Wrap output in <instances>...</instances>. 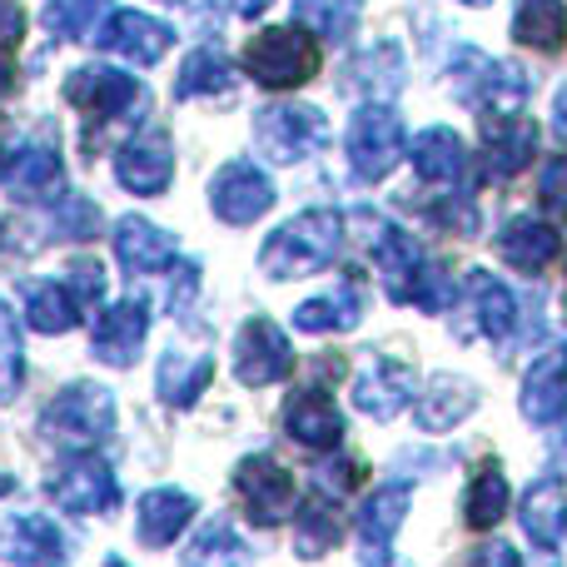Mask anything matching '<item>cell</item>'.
Instances as JSON below:
<instances>
[{"label": "cell", "instance_id": "obj_41", "mask_svg": "<svg viewBox=\"0 0 567 567\" xmlns=\"http://www.w3.org/2000/svg\"><path fill=\"white\" fill-rule=\"evenodd\" d=\"M538 205L548 219H567V159H548L538 175Z\"/></svg>", "mask_w": 567, "mask_h": 567}, {"label": "cell", "instance_id": "obj_2", "mask_svg": "<svg viewBox=\"0 0 567 567\" xmlns=\"http://www.w3.org/2000/svg\"><path fill=\"white\" fill-rule=\"evenodd\" d=\"M245 70L265 90H299L303 80L319 75V45L303 35V25H269L265 35L249 40Z\"/></svg>", "mask_w": 567, "mask_h": 567}, {"label": "cell", "instance_id": "obj_38", "mask_svg": "<svg viewBox=\"0 0 567 567\" xmlns=\"http://www.w3.org/2000/svg\"><path fill=\"white\" fill-rule=\"evenodd\" d=\"M339 538H343V523H339V513H333V503L329 498L309 503L299 518V558H323Z\"/></svg>", "mask_w": 567, "mask_h": 567}, {"label": "cell", "instance_id": "obj_33", "mask_svg": "<svg viewBox=\"0 0 567 567\" xmlns=\"http://www.w3.org/2000/svg\"><path fill=\"white\" fill-rule=\"evenodd\" d=\"M503 513H508V478H503L498 463H488V468L473 473L468 483V498H463V523H468L473 533H488L503 523Z\"/></svg>", "mask_w": 567, "mask_h": 567}, {"label": "cell", "instance_id": "obj_52", "mask_svg": "<svg viewBox=\"0 0 567 567\" xmlns=\"http://www.w3.org/2000/svg\"><path fill=\"white\" fill-rule=\"evenodd\" d=\"M458 6H488V0H458Z\"/></svg>", "mask_w": 567, "mask_h": 567}, {"label": "cell", "instance_id": "obj_16", "mask_svg": "<svg viewBox=\"0 0 567 567\" xmlns=\"http://www.w3.org/2000/svg\"><path fill=\"white\" fill-rule=\"evenodd\" d=\"M0 558L10 567H65V538L50 518L20 513V518L0 523Z\"/></svg>", "mask_w": 567, "mask_h": 567}, {"label": "cell", "instance_id": "obj_19", "mask_svg": "<svg viewBox=\"0 0 567 567\" xmlns=\"http://www.w3.org/2000/svg\"><path fill=\"white\" fill-rule=\"evenodd\" d=\"M115 255L130 275H159V269H169L179 259V239L169 229L150 225V219L125 215L115 225Z\"/></svg>", "mask_w": 567, "mask_h": 567}, {"label": "cell", "instance_id": "obj_25", "mask_svg": "<svg viewBox=\"0 0 567 567\" xmlns=\"http://www.w3.org/2000/svg\"><path fill=\"white\" fill-rule=\"evenodd\" d=\"M20 303H25V323L35 333H65L80 323V299L60 279H25L20 284Z\"/></svg>", "mask_w": 567, "mask_h": 567}, {"label": "cell", "instance_id": "obj_39", "mask_svg": "<svg viewBox=\"0 0 567 567\" xmlns=\"http://www.w3.org/2000/svg\"><path fill=\"white\" fill-rule=\"evenodd\" d=\"M20 379H25V353H20V329L10 303L0 299V403H10L20 393Z\"/></svg>", "mask_w": 567, "mask_h": 567}, {"label": "cell", "instance_id": "obj_17", "mask_svg": "<svg viewBox=\"0 0 567 567\" xmlns=\"http://www.w3.org/2000/svg\"><path fill=\"white\" fill-rule=\"evenodd\" d=\"M523 419L538 423V429H553V423L567 413V343H553L538 363L523 379Z\"/></svg>", "mask_w": 567, "mask_h": 567}, {"label": "cell", "instance_id": "obj_1", "mask_svg": "<svg viewBox=\"0 0 567 567\" xmlns=\"http://www.w3.org/2000/svg\"><path fill=\"white\" fill-rule=\"evenodd\" d=\"M339 245H343V219L329 215V209H309V215L289 219V225H279L275 235L265 239L259 265L275 279H303V275L329 269Z\"/></svg>", "mask_w": 567, "mask_h": 567}, {"label": "cell", "instance_id": "obj_15", "mask_svg": "<svg viewBox=\"0 0 567 567\" xmlns=\"http://www.w3.org/2000/svg\"><path fill=\"white\" fill-rule=\"evenodd\" d=\"M145 329H150V303L145 299H120L105 309V319L95 323V359H105L110 369H130L145 349Z\"/></svg>", "mask_w": 567, "mask_h": 567}, {"label": "cell", "instance_id": "obj_31", "mask_svg": "<svg viewBox=\"0 0 567 567\" xmlns=\"http://www.w3.org/2000/svg\"><path fill=\"white\" fill-rule=\"evenodd\" d=\"M468 289L478 293L473 299V309H478V323H483V333L488 339H498V343H508L513 333H518V293L508 289L503 279H493V275H468Z\"/></svg>", "mask_w": 567, "mask_h": 567}, {"label": "cell", "instance_id": "obj_21", "mask_svg": "<svg viewBox=\"0 0 567 567\" xmlns=\"http://www.w3.org/2000/svg\"><path fill=\"white\" fill-rule=\"evenodd\" d=\"M558 249H563L558 229L543 225V219H533V215H513L508 225H503V235H498L503 265L523 269V275H543V269L558 259Z\"/></svg>", "mask_w": 567, "mask_h": 567}, {"label": "cell", "instance_id": "obj_48", "mask_svg": "<svg viewBox=\"0 0 567 567\" xmlns=\"http://www.w3.org/2000/svg\"><path fill=\"white\" fill-rule=\"evenodd\" d=\"M538 567H558V558H553V548H543V563Z\"/></svg>", "mask_w": 567, "mask_h": 567}, {"label": "cell", "instance_id": "obj_53", "mask_svg": "<svg viewBox=\"0 0 567 567\" xmlns=\"http://www.w3.org/2000/svg\"><path fill=\"white\" fill-rule=\"evenodd\" d=\"M563 449H567V433H563Z\"/></svg>", "mask_w": 567, "mask_h": 567}, {"label": "cell", "instance_id": "obj_9", "mask_svg": "<svg viewBox=\"0 0 567 567\" xmlns=\"http://www.w3.org/2000/svg\"><path fill=\"white\" fill-rule=\"evenodd\" d=\"M269 205H275V185H269V175L255 169L249 159H235V165H225L209 179V209H215L225 225H255Z\"/></svg>", "mask_w": 567, "mask_h": 567}, {"label": "cell", "instance_id": "obj_22", "mask_svg": "<svg viewBox=\"0 0 567 567\" xmlns=\"http://www.w3.org/2000/svg\"><path fill=\"white\" fill-rule=\"evenodd\" d=\"M473 409H478V389L453 379V373H439V379L423 383L419 403H413V413H419L413 423H419L423 433H449V429H458Z\"/></svg>", "mask_w": 567, "mask_h": 567}, {"label": "cell", "instance_id": "obj_35", "mask_svg": "<svg viewBox=\"0 0 567 567\" xmlns=\"http://www.w3.org/2000/svg\"><path fill=\"white\" fill-rule=\"evenodd\" d=\"M175 90H179V100L229 95V90H235V70H229V60L215 55V50H195V55L185 60V70H179Z\"/></svg>", "mask_w": 567, "mask_h": 567}, {"label": "cell", "instance_id": "obj_7", "mask_svg": "<svg viewBox=\"0 0 567 567\" xmlns=\"http://www.w3.org/2000/svg\"><path fill=\"white\" fill-rule=\"evenodd\" d=\"M235 493L239 503H245V513L259 523V528H275V523H284L293 513V473L284 468V463H275L265 453V458H245L235 468Z\"/></svg>", "mask_w": 567, "mask_h": 567}, {"label": "cell", "instance_id": "obj_45", "mask_svg": "<svg viewBox=\"0 0 567 567\" xmlns=\"http://www.w3.org/2000/svg\"><path fill=\"white\" fill-rule=\"evenodd\" d=\"M468 567H523V563H518V553H513L508 543H488V548L473 553Z\"/></svg>", "mask_w": 567, "mask_h": 567}, {"label": "cell", "instance_id": "obj_4", "mask_svg": "<svg viewBox=\"0 0 567 567\" xmlns=\"http://www.w3.org/2000/svg\"><path fill=\"white\" fill-rule=\"evenodd\" d=\"M343 150H349V165L359 179H383L393 165L403 159V120L399 110L389 105H363L353 115L349 135H343Z\"/></svg>", "mask_w": 567, "mask_h": 567}, {"label": "cell", "instance_id": "obj_10", "mask_svg": "<svg viewBox=\"0 0 567 567\" xmlns=\"http://www.w3.org/2000/svg\"><path fill=\"white\" fill-rule=\"evenodd\" d=\"M373 259H379V275H383V289L393 293L399 303H413L423 289V279L433 275V265L423 259L419 239L399 225H373Z\"/></svg>", "mask_w": 567, "mask_h": 567}, {"label": "cell", "instance_id": "obj_50", "mask_svg": "<svg viewBox=\"0 0 567 567\" xmlns=\"http://www.w3.org/2000/svg\"><path fill=\"white\" fill-rule=\"evenodd\" d=\"M16 488V478H10V473H0V493H10Z\"/></svg>", "mask_w": 567, "mask_h": 567}, {"label": "cell", "instance_id": "obj_43", "mask_svg": "<svg viewBox=\"0 0 567 567\" xmlns=\"http://www.w3.org/2000/svg\"><path fill=\"white\" fill-rule=\"evenodd\" d=\"M70 293H75V299L80 303H95V299H105V289H110V284H105V269H100V265H90V259H75V265H70Z\"/></svg>", "mask_w": 567, "mask_h": 567}, {"label": "cell", "instance_id": "obj_13", "mask_svg": "<svg viewBox=\"0 0 567 567\" xmlns=\"http://www.w3.org/2000/svg\"><path fill=\"white\" fill-rule=\"evenodd\" d=\"M413 393H419L413 389V373L403 369L399 359H379V353H369L363 373L353 379V409L369 413V419H379V423H389L409 409Z\"/></svg>", "mask_w": 567, "mask_h": 567}, {"label": "cell", "instance_id": "obj_49", "mask_svg": "<svg viewBox=\"0 0 567 567\" xmlns=\"http://www.w3.org/2000/svg\"><path fill=\"white\" fill-rule=\"evenodd\" d=\"M6 90H10V70L0 65V95H6Z\"/></svg>", "mask_w": 567, "mask_h": 567}, {"label": "cell", "instance_id": "obj_30", "mask_svg": "<svg viewBox=\"0 0 567 567\" xmlns=\"http://www.w3.org/2000/svg\"><path fill=\"white\" fill-rule=\"evenodd\" d=\"M513 35L528 50L553 55L567 40V6L563 0H518V10H513Z\"/></svg>", "mask_w": 567, "mask_h": 567}, {"label": "cell", "instance_id": "obj_12", "mask_svg": "<svg viewBox=\"0 0 567 567\" xmlns=\"http://www.w3.org/2000/svg\"><path fill=\"white\" fill-rule=\"evenodd\" d=\"M50 498L65 513H110L120 503V483L95 453H80L50 478Z\"/></svg>", "mask_w": 567, "mask_h": 567}, {"label": "cell", "instance_id": "obj_6", "mask_svg": "<svg viewBox=\"0 0 567 567\" xmlns=\"http://www.w3.org/2000/svg\"><path fill=\"white\" fill-rule=\"evenodd\" d=\"M65 100L95 120H120V115H140L150 105V90L115 65H85L65 80Z\"/></svg>", "mask_w": 567, "mask_h": 567}, {"label": "cell", "instance_id": "obj_28", "mask_svg": "<svg viewBox=\"0 0 567 567\" xmlns=\"http://www.w3.org/2000/svg\"><path fill=\"white\" fill-rule=\"evenodd\" d=\"M413 169H419V179H429V185H453V179H463V169H468V150H463V140L453 135V130L433 125L413 140Z\"/></svg>", "mask_w": 567, "mask_h": 567}, {"label": "cell", "instance_id": "obj_37", "mask_svg": "<svg viewBox=\"0 0 567 567\" xmlns=\"http://www.w3.org/2000/svg\"><path fill=\"white\" fill-rule=\"evenodd\" d=\"M293 16L303 20V30L323 40H343L363 16V0H293Z\"/></svg>", "mask_w": 567, "mask_h": 567}, {"label": "cell", "instance_id": "obj_20", "mask_svg": "<svg viewBox=\"0 0 567 567\" xmlns=\"http://www.w3.org/2000/svg\"><path fill=\"white\" fill-rule=\"evenodd\" d=\"M209 379H215V359L205 349H169L159 359L155 393L165 409H195L199 393L209 389Z\"/></svg>", "mask_w": 567, "mask_h": 567}, {"label": "cell", "instance_id": "obj_44", "mask_svg": "<svg viewBox=\"0 0 567 567\" xmlns=\"http://www.w3.org/2000/svg\"><path fill=\"white\" fill-rule=\"evenodd\" d=\"M20 35H25V10H20V0H0V50H10Z\"/></svg>", "mask_w": 567, "mask_h": 567}, {"label": "cell", "instance_id": "obj_29", "mask_svg": "<svg viewBox=\"0 0 567 567\" xmlns=\"http://www.w3.org/2000/svg\"><path fill=\"white\" fill-rule=\"evenodd\" d=\"M359 319H363V299H359V289H353V284L329 289V293H313V299H303L299 309H293V329H303V333L353 329Z\"/></svg>", "mask_w": 567, "mask_h": 567}, {"label": "cell", "instance_id": "obj_18", "mask_svg": "<svg viewBox=\"0 0 567 567\" xmlns=\"http://www.w3.org/2000/svg\"><path fill=\"white\" fill-rule=\"evenodd\" d=\"M95 45H105L110 55L135 60V65H155V60L175 45V30L155 16H140V10H115Z\"/></svg>", "mask_w": 567, "mask_h": 567}, {"label": "cell", "instance_id": "obj_26", "mask_svg": "<svg viewBox=\"0 0 567 567\" xmlns=\"http://www.w3.org/2000/svg\"><path fill=\"white\" fill-rule=\"evenodd\" d=\"M523 528L538 548H558L563 528H567V493H563V478L558 473H543L528 493H523Z\"/></svg>", "mask_w": 567, "mask_h": 567}, {"label": "cell", "instance_id": "obj_5", "mask_svg": "<svg viewBox=\"0 0 567 567\" xmlns=\"http://www.w3.org/2000/svg\"><path fill=\"white\" fill-rule=\"evenodd\" d=\"M255 135H259L255 145L265 159H275V165H299L303 155H313V150L329 140V120L313 105H275L259 115Z\"/></svg>", "mask_w": 567, "mask_h": 567}, {"label": "cell", "instance_id": "obj_11", "mask_svg": "<svg viewBox=\"0 0 567 567\" xmlns=\"http://www.w3.org/2000/svg\"><path fill=\"white\" fill-rule=\"evenodd\" d=\"M115 179L130 195H165L175 179V145L165 130H140L115 155Z\"/></svg>", "mask_w": 567, "mask_h": 567}, {"label": "cell", "instance_id": "obj_14", "mask_svg": "<svg viewBox=\"0 0 567 567\" xmlns=\"http://www.w3.org/2000/svg\"><path fill=\"white\" fill-rule=\"evenodd\" d=\"M284 433H289L293 443H303V449H339L343 413H339V403L329 399V389L309 383V389L289 393V403H284Z\"/></svg>", "mask_w": 567, "mask_h": 567}, {"label": "cell", "instance_id": "obj_32", "mask_svg": "<svg viewBox=\"0 0 567 567\" xmlns=\"http://www.w3.org/2000/svg\"><path fill=\"white\" fill-rule=\"evenodd\" d=\"M403 518H409V483H383L359 513L363 548H389Z\"/></svg>", "mask_w": 567, "mask_h": 567}, {"label": "cell", "instance_id": "obj_46", "mask_svg": "<svg viewBox=\"0 0 567 567\" xmlns=\"http://www.w3.org/2000/svg\"><path fill=\"white\" fill-rule=\"evenodd\" d=\"M229 6H235V16L255 20V16H265V10H269V6H275V0H229Z\"/></svg>", "mask_w": 567, "mask_h": 567}, {"label": "cell", "instance_id": "obj_47", "mask_svg": "<svg viewBox=\"0 0 567 567\" xmlns=\"http://www.w3.org/2000/svg\"><path fill=\"white\" fill-rule=\"evenodd\" d=\"M553 130L567 140V85L558 90V100H553Z\"/></svg>", "mask_w": 567, "mask_h": 567}, {"label": "cell", "instance_id": "obj_42", "mask_svg": "<svg viewBox=\"0 0 567 567\" xmlns=\"http://www.w3.org/2000/svg\"><path fill=\"white\" fill-rule=\"evenodd\" d=\"M359 483V463H343V458H323L319 468H313V488H319V498H343V493Z\"/></svg>", "mask_w": 567, "mask_h": 567}, {"label": "cell", "instance_id": "obj_27", "mask_svg": "<svg viewBox=\"0 0 567 567\" xmlns=\"http://www.w3.org/2000/svg\"><path fill=\"white\" fill-rule=\"evenodd\" d=\"M538 155V125L518 120V125H493L483 140V179H513L518 169L533 165Z\"/></svg>", "mask_w": 567, "mask_h": 567}, {"label": "cell", "instance_id": "obj_34", "mask_svg": "<svg viewBox=\"0 0 567 567\" xmlns=\"http://www.w3.org/2000/svg\"><path fill=\"white\" fill-rule=\"evenodd\" d=\"M179 567H249V548L239 543V533L225 518H215L195 543L185 548Z\"/></svg>", "mask_w": 567, "mask_h": 567}, {"label": "cell", "instance_id": "obj_3", "mask_svg": "<svg viewBox=\"0 0 567 567\" xmlns=\"http://www.w3.org/2000/svg\"><path fill=\"white\" fill-rule=\"evenodd\" d=\"M115 429V393L105 383H70L50 399L45 409V433L50 439H65V443H100L105 433Z\"/></svg>", "mask_w": 567, "mask_h": 567}, {"label": "cell", "instance_id": "obj_36", "mask_svg": "<svg viewBox=\"0 0 567 567\" xmlns=\"http://www.w3.org/2000/svg\"><path fill=\"white\" fill-rule=\"evenodd\" d=\"M110 0H45V25L65 40H100Z\"/></svg>", "mask_w": 567, "mask_h": 567}, {"label": "cell", "instance_id": "obj_40", "mask_svg": "<svg viewBox=\"0 0 567 567\" xmlns=\"http://www.w3.org/2000/svg\"><path fill=\"white\" fill-rule=\"evenodd\" d=\"M100 209L90 205V199H65L60 205V215H55V235L60 239H95L100 235Z\"/></svg>", "mask_w": 567, "mask_h": 567}, {"label": "cell", "instance_id": "obj_23", "mask_svg": "<svg viewBox=\"0 0 567 567\" xmlns=\"http://www.w3.org/2000/svg\"><path fill=\"white\" fill-rule=\"evenodd\" d=\"M0 179H6V189L16 199H40L65 179V159H60V150L45 145V140H25V145L6 159V175Z\"/></svg>", "mask_w": 567, "mask_h": 567}, {"label": "cell", "instance_id": "obj_8", "mask_svg": "<svg viewBox=\"0 0 567 567\" xmlns=\"http://www.w3.org/2000/svg\"><path fill=\"white\" fill-rule=\"evenodd\" d=\"M293 369V349L279 333V323L269 319H245L235 333V379L249 383V389H265V383H279L284 373Z\"/></svg>", "mask_w": 567, "mask_h": 567}, {"label": "cell", "instance_id": "obj_51", "mask_svg": "<svg viewBox=\"0 0 567 567\" xmlns=\"http://www.w3.org/2000/svg\"><path fill=\"white\" fill-rule=\"evenodd\" d=\"M105 567H130L125 558H105Z\"/></svg>", "mask_w": 567, "mask_h": 567}, {"label": "cell", "instance_id": "obj_24", "mask_svg": "<svg viewBox=\"0 0 567 567\" xmlns=\"http://www.w3.org/2000/svg\"><path fill=\"white\" fill-rule=\"evenodd\" d=\"M195 518V498L185 488H155L140 498V543L145 548H169L185 533V523Z\"/></svg>", "mask_w": 567, "mask_h": 567}]
</instances>
